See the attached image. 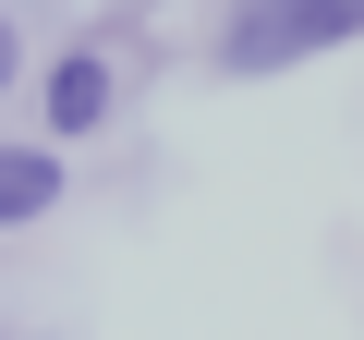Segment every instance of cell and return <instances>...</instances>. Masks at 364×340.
Segmentation results:
<instances>
[{"instance_id": "6da1fadb", "label": "cell", "mask_w": 364, "mask_h": 340, "mask_svg": "<svg viewBox=\"0 0 364 340\" xmlns=\"http://www.w3.org/2000/svg\"><path fill=\"white\" fill-rule=\"evenodd\" d=\"M340 37H352V0H243L231 13V73H267V61L340 49Z\"/></svg>"}, {"instance_id": "7a4b0ae2", "label": "cell", "mask_w": 364, "mask_h": 340, "mask_svg": "<svg viewBox=\"0 0 364 340\" xmlns=\"http://www.w3.org/2000/svg\"><path fill=\"white\" fill-rule=\"evenodd\" d=\"M49 122H61V134H97V122H109V61H97V49H73V61L49 73Z\"/></svg>"}, {"instance_id": "3957f363", "label": "cell", "mask_w": 364, "mask_h": 340, "mask_svg": "<svg viewBox=\"0 0 364 340\" xmlns=\"http://www.w3.org/2000/svg\"><path fill=\"white\" fill-rule=\"evenodd\" d=\"M49 195H61V158H49V146H0V231L37 219Z\"/></svg>"}, {"instance_id": "277c9868", "label": "cell", "mask_w": 364, "mask_h": 340, "mask_svg": "<svg viewBox=\"0 0 364 340\" xmlns=\"http://www.w3.org/2000/svg\"><path fill=\"white\" fill-rule=\"evenodd\" d=\"M25 73V37H13V13H0V85H13Z\"/></svg>"}]
</instances>
